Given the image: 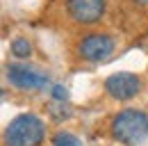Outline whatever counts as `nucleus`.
<instances>
[{
  "label": "nucleus",
  "mask_w": 148,
  "mask_h": 146,
  "mask_svg": "<svg viewBox=\"0 0 148 146\" xmlns=\"http://www.w3.org/2000/svg\"><path fill=\"white\" fill-rule=\"evenodd\" d=\"M105 89L112 98L116 101H130L134 98L139 89H141V80L134 75V73L128 71H119V73H112L110 78L105 80Z\"/></svg>",
  "instance_id": "obj_4"
},
{
  "label": "nucleus",
  "mask_w": 148,
  "mask_h": 146,
  "mask_svg": "<svg viewBox=\"0 0 148 146\" xmlns=\"http://www.w3.org/2000/svg\"><path fill=\"white\" fill-rule=\"evenodd\" d=\"M7 80L18 89H43L48 85V75L27 66V64H9Z\"/></svg>",
  "instance_id": "obj_6"
},
{
  "label": "nucleus",
  "mask_w": 148,
  "mask_h": 146,
  "mask_svg": "<svg viewBox=\"0 0 148 146\" xmlns=\"http://www.w3.org/2000/svg\"><path fill=\"white\" fill-rule=\"evenodd\" d=\"M53 146H82V142L71 132H57L53 139Z\"/></svg>",
  "instance_id": "obj_8"
},
{
  "label": "nucleus",
  "mask_w": 148,
  "mask_h": 146,
  "mask_svg": "<svg viewBox=\"0 0 148 146\" xmlns=\"http://www.w3.org/2000/svg\"><path fill=\"white\" fill-rule=\"evenodd\" d=\"M112 137L123 146H139L148 137V116L141 110H123L112 119Z\"/></svg>",
  "instance_id": "obj_2"
},
{
  "label": "nucleus",
  "mask_w": 148,
  "mask_h": 146,
  "mask_svg": "<svg viewBox=\"0 0 148 146\" xmlns=\"http://www.w3.org/2000/svg\"><path fill=\"white\" fill-rule=\"evenodd\" d=\"M66 12L80 25H93L105 16V0H66Z\"/></svg>",
  "instance_id": "obj_5"
},
{
  "label": "nucleus",
  "mask_w": 148,
  "mask_h": 146,
  "mask_svg": "<svg viewBox=\"0 0 148 146\" xmlns=\"http://www.w3.org/2000/svg\"><path fill=\"white\" fill-rule=\"evenodd\" d=\"M53 96H55V101H66L69 98V91H66V87H62V85H55L53 87Z\"/></svg>",
  "instance_id": "obj_9"
},
{
  "label": "nucleus",
  "mask_w": 148,
  "mask_h": 146,
  "mask_svg": "<svg viewBox=\"0 0 148 146\" xmlns=\"http://www.w3.org/2000/svg\"><path fill=\"white\" fill-rule=\"evenodd\" d=\"M114 50V41H112L110 34H100V32H93V34H87L80 46H77V53L84 62H103L107 59Z\"/></svg>",
  "instance_id": "obj_3"
},
{
  "label": "nucleus",
  "mask_w": 148,
  "mask_h": 146,
  "mask_svg": "<svg viewBox=\"0 0 148 146\" xmlns=\"http://www.w3.org/2000/svg\"><path fill=\"white\" fill-rule=\"evenodd\" d=\"M0 98H2V89H0Z\"/></svg>",
  "instance_id": "obj_10"
},
{
  "label": "nucleus",
  "mask_w": 148,
  "mask_h": 146,
  "mask_svg": "<svg viewBox=\"0 0 148 146\" xmlns=\"http://www.w3.org/2000/svg\"><path fill=\"white\" fill-rule=\"evenodd\" d=\"M46 137V126L37 114H18L16 119L9 121L5 128L2 142L5 146H41Z\"/></svg>",
  "instance_id": "obj_1"
},
{
  "label": "nucleus",
  "mask_w": 148,
  "mask_h": 146,
  "mask_svg": "<svg viewBox=\"0 0 148 146\" xmlns=\"http://www.w3.org/2000/svg\"><path fill=\"white\" fill-rule=\"evenodd\" d=\"M12 53H14V57H18V59H25V57L32 55V43L25 36H16L12 41Z\"/></svg>",
  "instance_id": "obj_7"
}]
</instances>
